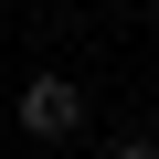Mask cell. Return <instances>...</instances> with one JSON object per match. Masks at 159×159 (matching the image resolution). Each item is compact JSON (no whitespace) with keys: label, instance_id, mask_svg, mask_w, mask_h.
<instances>
[{"label":"cell","instance_id":"cell-2","mask_svg":"<svg viewBox=\"0 0 159 159\" xmlns=\"http://www.w3.org/2000/svg\"><path fill=\"white\" fill-rule=\"evenodd\" d=\"M106 159H159V138H117V148H106Z\"/></svg>","mask_w":159,"mask_h":159},{"label":"cell","instance_id":"cell-1","mask_svg":"<svg viewBox=\"0 0 159 159\" xmlns=\"http://www.w3.org/2000/svg\"><path fill=\"white\" fill-rule=\"evenodd\" d=\"M11 117H21V138H43V148H64L74 127H85V85H74V74H53V64H43L32 85L11 96Z\"/></svg>","mask_w":159,"mask_h":159}]
</instances>
